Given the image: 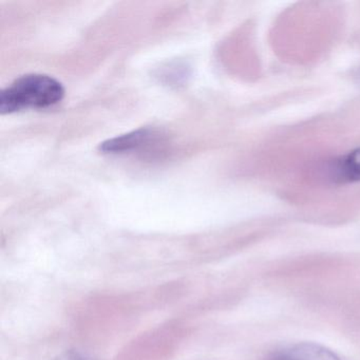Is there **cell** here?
<instances>
[{"label":"cell","instance_id":"obj_5","mask_svg":"<svg viewBox=\"0 0 360 360\" xmlns=\"http://www.w3.org/2000/svg\"><path fill=\"white\" fill-rule=\"evenodd\" d=\"M54 360H84V358L81 357L79 354L75 353V352H69V353L64 354V355L60 356Z\"/></svg>","mask_w":360,"mask_h":360},{"label":"cell","instance_id":"obj_3","mask_svg":"<svg viewBox=\"0 0 360 360\" xmlns=\"http://www.w3.org/2000/svg\"><path fill=\"white\" fill-rule=\"evenodd\" d=\"M328 179L337 184L360 181V148L333 162L328 167Z\"/></svg>","mask_w":360,"mask_h":360},{"label":"cell","instance_id":"obj_1","mask_svg":"<svg viewBox=\"0 0 360 360\" xmlns=\"http://www.w3.org/2000/svg\"><path fill=\"white\" fill-rule=\"evenodd\" d=\"M64 96V87L53 77L24 75L0 94V113L8 115L29 108H47L60 103Z\"/></svg>","mask_w":360,"mask_h":360},{"label":"cell","instance_id":"obj_2","mask_svg":"<svg viewBox=\"0 0 360 360\" xmlns=\"http://www.w3.org/2000/svg\"><path fill=\"white\" fill-rule=\"evenodd\" d=\"M271 360H341L336 353L315 342H298L277 352Z\"/></svg>","mask_w":360,"mask_h":360},{"label":"cell","instance_id":"obj_4","mask_svg":"<svg viewBox=\"0 0 360 360\" xmlns=\"http://www.w3.org/2000/svg\"><path fill=\"white\" fill-rule=\"evenodd\" d=\"M153 136L149 129H140L117 138L111 139L101 145V150L104 153H122L142 146Z\"/></svg>","mask_w":360,"mask_h":360}]
</instances>
